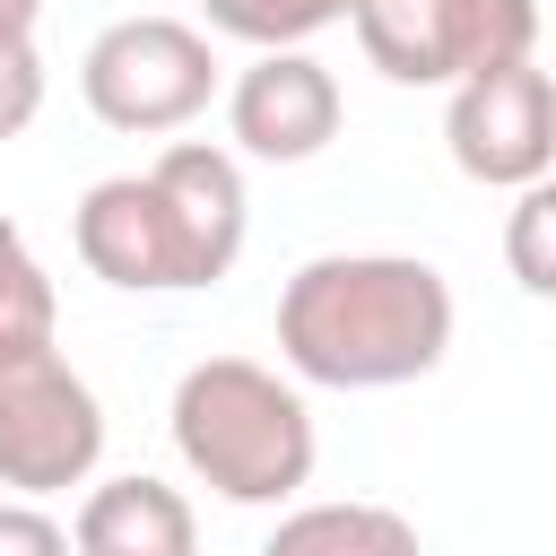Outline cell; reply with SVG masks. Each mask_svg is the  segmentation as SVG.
<instances>
[{
  "instance_id": "cell-8",
  "label": "cell",
  "mask_w": 556,
  "mask_h": 556,
  "mask_svg": "<svg viewBox=\"0 0 556 556\" xmlns=\"http://www.w3.org/2000/svg\"><path fill=\"white\" fill-rule=\"evenodd\" d=\"M156 200H165V226H174V252H182V287H217L243 252V165L208 139H174L156 165H148Z\"/></svg>"
},
{
  "instance_id": "cell-10",
  "label": "cell",
  "mask_w": 556,
  "mask_h": 556,
  "mask_svg": "<svg viewBox=\"0 0 556 556\" xmlns=\"http://www.w3.org/2000/svg\"><path fill=\"white\" fill-rule=\"evenodd\" d=\"M70 556H200V521L165 478H104L78 504Z\"/></svg>"
},
{
  "instance_id": "cell-7",
  "label": "cell",
  "mask_w": 556,
  "mask_h": 556,
  "mask_svg": "<svg viewBox=\"0 0 556 556\" xmlns=\"http://www.w3.org/2000/svg\"><path fill=\"white\" fill-rule=\"evenodd\" d=\"M339 78L313 52H252L243 78L226 87V130L261 165H304L339 139Z\"/></svg>"
},
{
  "instance_id": "cell-5",
  "label": "cell",
  "mask_w": 556,
  "mask_h": 556,
  "mask_svg": "<svg viewBox=\"0 0 556 556\" xmlns=\"http://www.w3.org/2000/svg\"><path fill=\"white\" fill-rule=\"evenodd\" d=\"M104 460V400L87 391V374L43 339V348H9L0 356V486L61 495L87 486Z\"/></svg>"
},
{
  "instance_id": "cell-2",
  "label": "cell",
  "mask_w": 556,
  "mask_h": 556,
  "mask_svg": "<svg viewBox=\"0 0 556 556\" xmlns=\"http://www.w3.org/2000/svg\"><path fill=\"white\" fill-rule=\"evenodd\" d=\"M174 452L182 469L226 495V504H287L313 478V408L287 374L252 365V356H200L174 382Z\"/></svg>"
},
{
  "instance_id": "cell-15",
  "label": "cell",
  "mask_w": 556,
  "mask_h": 556,
  "mask_svg": "<svg viewBox=\"0 0 556 556\" xmlns=\"http://www.w3.org/2000/svg\"><path fill=\"white\" fill-rule=\"evenodd\" d=\"M43 113V61L35 43H0V139H17Z\"/></svg>"
},
{
  "instance_id": "cell-11",
  "label": "cell",
  "mask_w": 556,
  "mask_h": 556,
  "mask_svg": "<svg viewBox=\"0 0 556 556\" xmlns=\"http://www.w3.org/2000/svg\"><path fill=\"white\" fill-rule=\"evenodd\" d=\"M261 556H426V547H417V521L408 513L348 495V504H295L269 530Z\"/></svg>"
},
{
  "instance_id": "cell-9",
  "label": "cell",
  "mask_w": 556,
  "mask_h": 556,
  "mask_svg": "<svg viewBox=\"0 0 556 556\" xmlns=\"http://www.w3.org/2000/svg\"><path fill=\"white\" fill-rule=\"evenodd\" d=\"M70 235H78V261L104 287H122V295H182V252H174V226H165V200H156L148 174L87 182Z\"/></svg>"
},
{
  "instance_id": "cell-4",
  "label": "cell",
  "mask_w": 556,
  "mask_h": 556,
  "mask_svg": "<svg viewBox=\"0 0 556 556\" xmlns=\"http://www.w3.org/2000/svg\"><path fill=\"white\" fill-rule=\"evenodd\" d=\"M78 96L104 130H130V139H156V130H182L208 113L217 96V52L200 26L182 17H113L87 61H78Z\"/></svg>"
},
{
  "instance_id": "cell-17",
  "label": "cell",
  "mask_w": 556,
  "mask_h": 556,
  "mask_svg": "<svg viewBox=\"0 0 556 556\" xmlns=\"http://www.w3.org/2000/svg\"><path fill=\"white\" fill-rule=\"evenodd\" d=\"M35 17L43 0H0V43H35Z\"/></svg>"
},
{
  "instance_id": "cell-13",
  "label": "cell",
  "mask_w": 556,
  "mask_h": 556,
  "mask_svg": "<svg viewBox=\"0 0 556 556\" xmlns=\"http://www.w3.org/2000/svg\"><path fill=\"white\" fill-rule=\"evenodd\" d=\"M52 321H61L52 278H43V261L26 252V235L0 217V356H9V348H43Z\"/></svg>"
},
{
  "instance_id": "cell-6",
  "label": "cell",
  "mask_w": 556,
  "mask_h": 556,
  "mask_svg": "<svg viewBox=\"0 0 556 556\" xmlns=\"http://www.w3.org/2000/svg\"><path fill=\"white\" fill-rule=\"evenodd\" d=\"M443 139H452V165L486 191L547 182V165H556V87H547V70L504 61V70L460 78L452 104H443Z\"/></svg>"
},
{
  "instance_id": "cell-3",
  "label": "cell",
  "mask_w": 556,
  "mask_h": 556,
  "mask_svg": "<svg viewBox=\"0 0 556 556\" xmlns=\"http://www.w3.org/2000/svg\"><path fill=\"white\" fill-rule=\"evenodd\" d=\"M356 43L391 87H460L539 61V0H356Z\"/></svg>"
},
{
  "instance_id": "cell-1",
  "label": "cell",
  "mask_w": 556,
  "mask_h": 556,
  "mask_svg": "<svg viewBox=\"0 0 556 556\" xmlns=\"http://www.w3.org/2000/svg\"><path fill=\"white\" fill-rule=\"evenodd\" d=\"M278 356L321 391H391L452 356V287L417 252H321L278 287Z\"/></svg>"
},
{
  "instance_id": "cell-16",
  "label": "cell",
  "mask_w": 556,
  "mask_h": 556,
  "mask_svg": "<svg viewBox=\"0 0 556 556\" xmlns=\"http://www.w3.org/2000/svg\"><path fill=\"white\" fill-rule=\"evenodd\" d=\"M0 556H70V530H61L43 504L9 495V504H0Z\"/></svg>"
},
{
  "instance_id": "cell-14",
  "label": "cell",
  "mask_w": 556,
  "mask_h": 556,
  "mask_svg": "<svg viewBox=\"0 0 556 556\" xmlns=\"http://www.w3.org/2000/svg\"><path fill=\"white\" fill-rule=\"evenodd\" d=\"M547 226H556V191L530 182L513 191V226H504V261L521 278V295H556V252H547Z\"/></svg>"
},
{
  "instance_id": "cell-12",
  "label": "cell",
  "mask_w": 556,
  "mask_h": 556,
  "mask_svg": "<svg viewBox=\"0 0 556 556\" xmlns=\"http://www.w3.org/2000/svg\"><path fill=\"white\" fill-rule=\"evenodd\" d=\"M217 35L252 43V52H304L321 26H348L356 0H200Z\"/></svg>"
}]
</instances>
